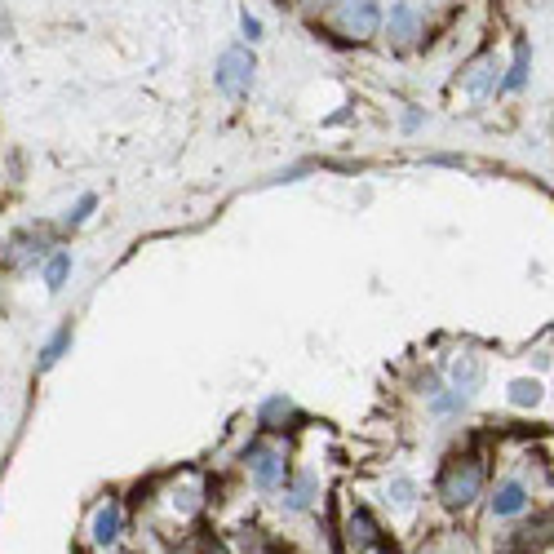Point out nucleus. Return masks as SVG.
Wrapping results in <instances>:
<instances>
[{"mask_svg":"<svg viewBox=\"0 0 554 554\" xmlns=\"http://www.w3.org/2000/svg\"><path fill=\"white\" fill-rule=\"evenodd\" d=\"M448 382H453V391H461V395H475L479 386H484V359L470 351L453 355L448 359Z\"/></svg>","mask_w":554,"mask_h":554,"instance_id":"0eeeda50","label":"nucleus"},{"mask_svg":"<svg viewBox=\"0 0 554 554\" xmlns=\"http://www.w3.org/2000/svg\"><path fill=\"white\" fill-rule=\"evenodd\" d=\"M71 342H76V324L67 320V324H58L54 333H49V342H45V346H40V364H36L40 373H49V368H54L58 359H63V355L71 351Z\"/></svg>","mask_w":554,"mask_h":554,"instance_id":"f8f14e48","label":"nucleus"},{"mask_svg":"<svg viewBox=\"0 0 554 554\" xmlns=\"http://www.w3.org/2000/svg\"><path fill=\"white\" fill-rule=\"evenodd\" d=\"M5 253H9V244H5V240H0V258H5Z\"/></svg>","mask_w":554,"mask_h":554,"instance_id":"5701e85b","label":"nucleus"},{"mask_svg":"<svg viewBox=\"0 0 554 554\" xmlns=\"http://www.w3.org/2000/svg\"><path fill=\"white\" fill-rule=\"evenodd\" d=\"M382 27L395 49H413L417 36H422V14H417L413 0H395L391 14H382Z\"/></svg>","mask_w":554,"mask_h":554,"instance_id":"423d86ee","label":"nucleus"},{"mask_svg":"<svg viewBox=\"0 0 554 554\" xmlns=\"http://www.w3.org/2000/svg\"><path fill=\"white\" fill-rule=\"evenodd\" d=\"M435 492L448 510H466L484 492V466L475 457H448L435 479Z\"/></svg>","mask_w":554,"mask_h":554,"instance_id":"f257e3e1","label":"nucleus"},{"mask_svg":"<svg viewBox=\"0 0 554 554\" xmlns=\"http://www.w3.org/2000/svg\"><path fill=\"white\" fill-rule=\"evenodd\" d=\"M244 466H249L253 488L258 492H275V488H284V479H289V457H284L280 448L249 444L244 448Z\"/></svg>","mask_w":554,"mask_h":554,"instance_id":"20e7f679","label":"nucleus"},{"mask_svg":"<svg viewBox=\"0 0 554 554\" xmlns=\"http://www.w3.org/2000/svg\"><path fill=\"white\" fill-rule=\"evenodd\" d=\"M293 417H297V408L289 395H271V399H262V408H258L262 430H284V422H293Z\"/></svg>","mask_w":554,"mask_h":554,"instance_id":"4468645a","label":"nucleus"},{"mask_svg":"<svg viewBox=\"0 0 554 554\" xmlns=\"http://www.w3.org/2000/svg\"><path fill=\"white\" fill-rule=\"evenodd\" d=\"M497 71H501L497 67V54H488V49H484V54H475L466 67H461V94H466L470 102H484L492 89L501 85Z\"/></svg>","mask_w":554,"mask_h":554,"instance_id":"39448f33","label":"nucleus"},{"mask_svg":"<svg viewBox=\"0 0 554 554\" xmlns=\"http://www.w3.org/2000/svg\"><path fill=\"white\" fill-rule=\"evenodd\" d=\"M116 537H120V501H107L94 515V541L98 546H111Z\"/></svg>","mask_w":554,"mask_h":554,"instance_id":"dca6fc26","label":"nucleus"},{"mask_svg":"<svg viewBox=\"0 0 554 554\" xmlns=\"http://www.w3.org/2000/svg\"><path fill=\"white\" fill-rule=\"evenodd\" d=\"M466 404H470V395H461V391H435V395H430V413H435V417L461 413Z\"/></svg>","mask_w":554,"mask_h":554,"instance_id":"a211bd4d","label":"nucleus"},{"mask_svg":"<svg viewBox=\"0 0 554 554\" xmlns=\"http://www.w3.org/2000/svg\"><path fill=\"white\" fill-rule=\"evenodd\" d=\"M528 40H519V45H515V63H510V71H506V76H501V94H519V89L523 85H528Z\"/></svg>","mask_w":554,"mask_h":554,"instance_id":"2eb2a0df","label":"nucleus"},{"mask_svg":"<svg viewBox=\"0 0 554 554\" xmlns=\"http://www.w3.org/2000/svg\"><path fill=\"white\" fill-rule=\"evenodd\" d=\"M94 209H98V196H94V191H85V196H80V200L67 209V218H63V222H67L71 231H76V227H85V222L94 218Z\"/></svg>","mask_w":554,"mask_h":554,"instance_id":"6ab92c4d","label":"nucleus"},{"mask_svg":"<svg viewBox=\"0 0 554 554\" xmlns=\"http://www.w3.org/2000/svg\"><path fill=\"white\" fill-rule=\"evenodd\" d=\"M333 23L346 40L364 45L382 32V5L377 0H333Z\"/></svg>","mask_w":554,"mask_h":554,"instance_id":"7ed1b4c3","label":"nucleus"},{"mask_svg":"<svg viewBox=\"0 0 554 554\" xmlns=\"http://www.w3.org/2000/svg\"><path fill=\"white\" fill-rule=\"evenodd\" d=\"M315 492H320V475H315V470H297L293 479H284V506H289L293 515H302V510H311Z\"/></svg>","mask_w":554,"mask_h":554,"instance_id":"1a4fd4ad","label":"nucleus"},{"mask_svg":"<svg viewBox=\"0 0 554 554\" xmlns=\"http://www.w3.org/2000/svg\"><path fill=\"white\" fill-rule=\"evenodd\" d=\"M417 125H422V111H408V116H404V129H408V133H413Z\"/></svg>","mask_w":554,"mask_h":554,"instance_id":"412c9836","label":"nucleus"},{"mask_svg":"<svg viewBox=\"0 0 554 554\" xmlns=\"http://www.w3.org/2000/svg\"><path fill=\"white\" fill-rule=\"evenodd\" d=\"M488 506H492V515H497V519H515V515L528 510V488H523L519 479H501Z\"/></svg>","mask_w":554,"mask_h":554,"instance_id":"9d476101","label":"nucleus"},{"mask_svg":"<svg viewBox=\"0 0 554 554\" xmlns=\"http://www.w3.org/2000/svg\"><path fill=\"white\" fill-rule=\"evenodd\" d=\"M346 541H351V550H355V554L373 550L377 541H382V528H377V519L368 515L364 506H355L351 515H346Z\"/></svg>","mask_w":554,"mask_h":554,"instance_id":"6e6552de","label":"nucleus"},{"mask_svg":"<svg viewBox=\"0 0 554 554\" xmlns=\"http://www.w3.org/2000/svg\"><path fill=\"white\" fill-rule=\"evenodd\" d=\"M71 266H76V262H71V249H54V253H49L45 266H40V280H45L49 293H63V284L71 280Z\"/></svg>","mask_w":554,"mask_h":554,"instance_id":"ddd939ff","label":"nucleus"},{"mask_svg":"<svg viewBox=\"0 0 554 554\" xmlns=\"http://www.w3.org/2000/svg\"><path fill=\"white\" fill-rule=\"evenodd\" d=\"M253 80H258V58H253L249 45H227L213 63V85H218L222 98H249L253 94Z\"/></svg>","mask_w":554,"mask_h":554,"instance_id":"f03ea898","label":"nucleus"},{"mask_svg":"<svg viewBox=\"0 0 554 554\" xmlns=\"http://www.w3.org/2000/svg\"><path fill=\"white\" fill-rule=\"evenodd\" d=\"M506 404L519 408V413H532V408L546 404V386L537 382V377H510L506 386Z\"/></svg>","mask_w":554,"mask_h":554,"instance_id":"9b49d317","label":"nucleus"},{"mask_svg":"<svg viewBox=\"0 0 554 554\" xmlns=\"http://www.w3.org/2000/svg\"><path fill=\"white\" fill-rule=\"evenodd\" d=\"M417 554H439V550H417Z\"/></svg>","mask_w":554,"mask_h":554,"instance_id":"b1692460","label":"nucleus"},{"mask_svg":"<svg viewBox=\"0 0 554 554\" xmlns=\"http://www.w3.org/2000/svg\"><path fill=\"white\" fill-rule=\"evenodd\" d=\"M306 9H324V5H333V0H302Z\"/></svg>","mask_w":554,"mask_h":554,"instance_id":"4be33fe9","label":"nucleus"},{"mask_svg":"<svg viewBox=\"0 0 554 554\" xmlns=\"http://www.w3.org/2000/svg\"><path fill=\"white\" fill-rule=\"evenodd\" d=\"M240 32H244L249 45H258V40H262V18L249 14V9H240Z\"/></svg>","mask_w":554,"mask_h":554,"instance_id":"aec40b11","label":"nucleus"},{"mask_svg":"<svg viewBox=\"0 0 554 554\" xmlns=\"http://www.w3.org/2000/svg\"><path fill=\"white\" fill-rule=\"evenodd\" d=\"M386 506H391V510H413L417 506V479L395 475L391 484H386Z\"/></svg>","mask_w":554,"mask_h":554,"instance_id":"f3484780","label":"nucleus"}]
</instances>
